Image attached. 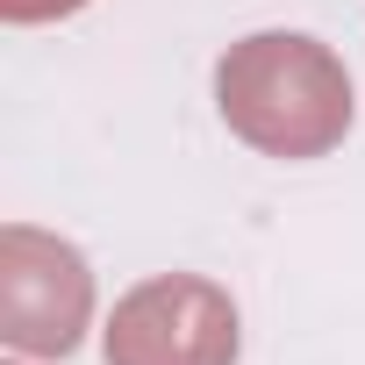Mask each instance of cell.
Segmentation results:
<instances>
[{"instance_id": "3", "label": "cell", "mask_w": 365, "mask_h": 365, "mask_svg": "<svg viewBox=\"0 0 365 365\" xmlns=\"http://www.w3.org/2000/svg\"><path fill=\"white\" fill-rule=\"evenodd\" d=\"M93 322V272L65 237H43L29 222L0 230V336L22 358H65L79 351Z\"/></svg>"}, {"instance_id": "2", "label": "cell", "mask_w": 365, "mask_h": 365, "mask_svg": "<svg viewBox=\"0 0 365 365\" xmlns=\"http://www.w3.org/2000/svg\"><path fill=\"white\" fill-rule=\"evenodd\" d=\"M108 365H237V301L201 272L129 287L101 329Z\"/></svg>"}, {"instance_id": "4", "label": "cell", "mask_w": 365, "mask_h": 365, "mask_svg": "<svg viewBox=\"0 0 365 365\" xmlns=\"http://www.w3.org/2000/svg\"><path fill=\"white\" fill-rule=\"evenodd\" d=\"M86 0H0L8 22H58V15H79Z\"/></svg>"}, {"instance_id": "1", "label": "cell", "mask_w": 365, "mask_h": 365, "mask_svg": "<svg viewBox=\"0 0 365 365\" xmlns=\"http://www.w3.org/2000/svg\"><path fill=\"white\" fill-rule=\"evenodd\" d=\"M215 108L230 136L265 158H322L351 129V72L329 43L301 29H258L222 51Z\"/></svg>"}]
</instances>
